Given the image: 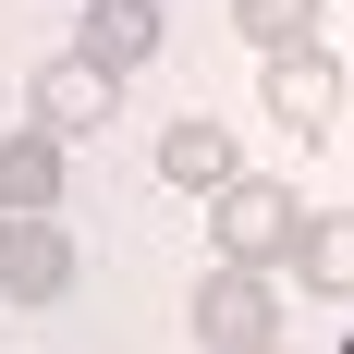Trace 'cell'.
Listing matches in <instances>:
<instances>
[{
	"mask_svg": "<svg viewBox=\"0 0 354 354\" xmlns=\"http://www.w3.org/2000/svg\"><path fill=\"white\" fill-rule=\"evenodd\" d=\"M196 342L208 354H281V293L257 281V269H220L208 257V281H196Z\"/></svg>",
	"mask_w": 354,
	"mask_h": 354,
	"instance_id": "7a4b0ae2",
	"label": "cell"
},
{
	"mask_svg": "<svg viewBox=\"0 0 354 354\" xmlns=\"http://www.w3.org/2000/svg\"><path fill=\"white\" fill-rule=\"evenodd\" d=\"M232 37H245L257 62H269V49H306V37H318V0H232Z\"/></svg>",
	"mask_w": 354,
	"mask_h": 354,
	"instance_id": "30bf717a",
	"label": "cell"
},
{
	"mask_svg": "<svg viewBox=\"0 0 354 354\" xmlns=\"http://www.w3.org/2000/svg\"><path fill=\"white\" fill-rule=\"evenodd\" d=\"M62 183H73V159H62V135H0V220H62Z\"/></svg>",
	"mask_w": 354,
	"mask_h": 354,
	"instance_id": "8992f818",
	"label": "cell"
},
{
	"mask_svg": "<svg viewBox=\"0 0 354 354\" xmlns=\"http://www.w3.org/2000/svg\"><path fill=\"white\" fill-rule=\"evenodd\" d=\"M281 269H306V293H318V306H342V293H354V220H342V208H318L306 232H293Z\"/></svg>",
	"mask_w": 354,
	"mask_h": 354,
	"instance_id": "9c48e42d",
	"label": "cell"
},
{
	"mask_svg": "<svg viewBox=\"0 0 354 354\" xmlns=\"http://www.w3.org/2000/svg\"><path fill=\"white\" fill-rule=\"evenodd\" d=\"M110 110H122V86H110L98 62H73V49L37 62V135H98Z\"/></svg>",
	"mask_w": 354,
	"mask_h": 354,
	"instance_id": "52a82bcc",
	"label": "cell"
},
{
	"mask_svg": "<svg viewBox=\"0 0 354 354\" xmlns=\"http://www.w3.org/2000/svg\"><path fill=\"white\" fill-rule=\"evenodd\" d=\"M257 86H269V122L281 135H342V49H269L257 62Z\"/></svg>",
	"mask_w": 354,
	"mask_h": 354,
	"instance_id": "3957f363",
	"label": "cell"
},
{
	"mask_svg": "<svg viewBox=\"0 0 354 354\" xmlns=\"http://www.w3.org/2000/svg\"><path fill=\"white\" fill-rule=\"evenodd\" d=\"M293 232H306V196H293V183H269V171H232V183L208 196L220 269H257V281H269V269L293 257Z\"/></svg>",
	"mask_w": 354,
	"mask_h": 354,
	"instance_id": "6da1fadb",
	"label": "cell"
},
{
	"mask_svg": "<svg viewBox=\"0 0 354 354\" xmlns=\"http://www.w3.org/2000/svg\"><path fill=\"white\" fill-rule=\"evenodd\" d=\"M73 293V232L62 220H0V306H62Z\"/></svg>",
	"mask_w": 354,
	"mask_h": 354,
	"instance_id": "5b68a950",
	"label": "cell"
},
{
	"mask_svg": "<svg viewBox=\"0 0 354 354\" xmlns=\"http://www.w3.org/2000/svg\"><path fill=\"white\" fill-rule=\"evenodd\" d=\"M159 37H171L159 0H86V12H73V62H98L110 86H122L135 62H159Z\"/></svg>",
	"mask_w": 354,
	"mask_h": 354,
	"instance_id": "277c9868",
	"label": "cell"
},
{
	"mask_svg": "<svg viewBox=\"0 0 354 354\" xmlns=\"http://www.w3.org/2000/svg\"><path fill=\"white\" fill-rule=\"evenodd\" d=\"M232 171H245V159H232V122H220V110H183L171 135H159V183H183V196H220Z\"/></svg>",
	"mask_w": 354,
	"mask_h": 354,
	"instance_id": "ba28073f",
	"label": "cell"
}]
</instances>
